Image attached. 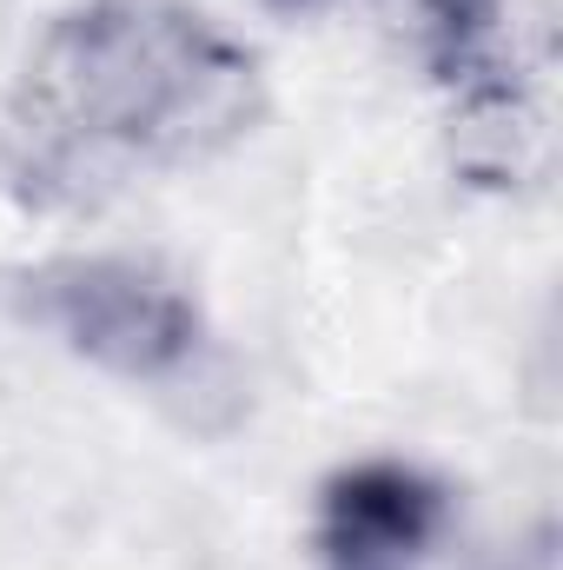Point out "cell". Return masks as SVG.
<instances>
[{
    "mask_svg": "<svg viewBox=\"0 0 563 570\" xmlns=\"http://www.w3.org/2000/svg\"><path fill=\"white\" fill-rule=\"evenodd\" d=\"M273 114L259 53L186 0L60 7L13 94V134L40 179L80 166H192L253 140Z\"/></svg>",
    "mask_w": 563,
    "mask_h": 570,
    "instance_id": "cell-1",
    "label": "cell"
},
{
    "mask_svg": "<svg viewBox=\"0 0 563 570\" xmlns=\"http://www.w3.org/2000/svg\"><path fill=\"white\" fill-rule=\"evenodd\" d=\"M27 325L120 385H186L213 345L199 292L152 253H53L13 273Z\"/></svg>",
    "mask_w": 563,
    "mask_h": 570,
    "instance_id": "cell-2",
    "label": "cell"
},
{
    "mask_svg": "<svg viewBox=\"0 0 563 570\" xmlns=\"http://www.w3.org/2000/svg\"><path fill=\"white\" fill-rule=\"evenodd\" d=\"M457 524V498L412 458H352L312 498L318 570H431Z\"/></svg>",
    "mask_w": 563,
    "mask_h": 570,
    "instance_id": "cell-3",
    "label": "cell"
},
{
    "mask_svg": "<svg viewBox=\"0 0 563 570\" xmlns=\"http://www.w3.org/2000/svg\"><path fill=\"white\" fill-rule=\"evenodd\" d=\"M451 166L464 186L484 193H524L551 173V120L537 100V73H491L457 94H444Z\"/></svg>",
    "mask_w": 563,
    "mask_h": 570,
    "instance_id": "cell-4",
    "label": "cell"
},
{
    "mask_svg": "<svg viewBox=\"0 0 563 570\" xmlns=\"http://www.w3.org/2000/svg\"><path fill=\"white\" fill-rule=\"evenodd\" d=\"M398 27L437 94H457L491 73H537V60L524 53L517 0H405Z\"/></svg>",
    "mask_w": 563,
    "mask_h": 570,
    "instance_id": "cell-5",
    "label": "cell"
},
{
    "mask_svg": "<svg viewBox=\"0 0 563 570\" xmlns=\"http://www.w3.org/2000/svg\"><path fill=\"white\" fill-rule=\"evenodd\" d=\"M551 544H557V538H551V524H537V531H531V544H517L497 570H557V551H551Z\"/></svg>",
    "mask_w": 563,
    "mask_h": 570,
    "instance_id": "cell-6",
    "label": "cell"
},
{
    "mask_svg": "<svg viewBox=\"0 0 563 570\" xmlns=\"http://www.w3.org/2000/svg\"><path fill=\"white\" fill-rule=\"evenodd\" d=\"M273 20H312V13H325V7H338V0H259Z\"/></svg>",
    "mask_w": 563,
    "mask_h": 570,
    "instance_id": "cell-7",
    "label": "cell"
}]
</instances>
